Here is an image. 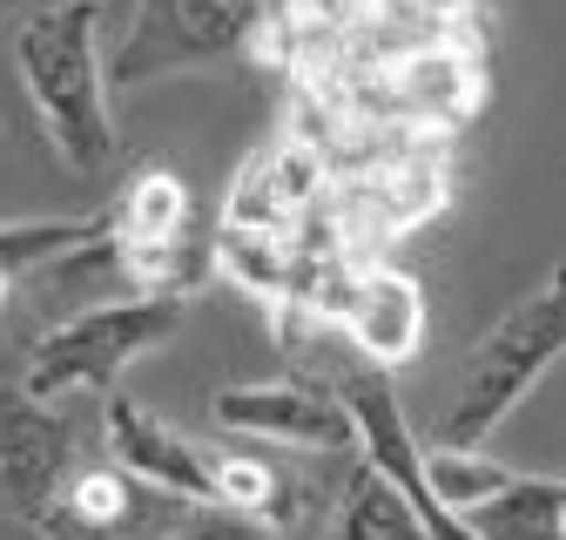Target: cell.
<instances>
[{
    "label": "cell",
    "instance_id": "1",
    "mask_svg": "<svg viewBox=\"0 0 566 540\" xmlns=\"http://www.w3.org/2000/svg\"><path fill=\"white\" fill-rule=\"evenodd\" d=\"M14 61L28 102L48 128V143L67 169H108L115 156V115H108V54H102V0H61L34 8L14 28Z\"/></svg>",
    "mask_w": 566,
    "mask_h": 540
},
{
    "label": "cell",
    "instance_id": "2",
    "mask_svg": "<svg viewBox=\"0 0 566 540\" xmlns=\"http://www.w3.org/2000/svg\"><path fill=\"white\" fill-rule=\"evenodd\" d=\"M559 359H566V263H553L546 278L472 345V359L459 372V398L446 413V446L492 439Z\"/></svg>",
    "mask_w": 566,
    "mask_h": 540
},
{
    "label": "cell",
    "instance_id": "3",
    "mask_svg": "<svg viewBox=\"0 0 566 540\" xmlns=\"http://www.w3.org/2000/svg\"><path fill=\"white\" fill-rule=\"evenodd\" d=\"M182 311H189V298H149V291H135L122 304H102V311H82V318H67V324H54V331L34 338L21 385L34 398L115 392L135 359L163 352L169 338L182 331Z\"/></svg>",
    "mask_w": 566,
    "mask_h": 540
},
{
    "label": "cell",
    "instance_id": "4",
    "mask_svg": "<svg viewBox=\"0 0 566 540\" xmlns=\"http://www.w3.org/2000/svg\"><path fill=\"white\" fill-rule=\"evenodd\" d=\"M115 257L149 298H189L217 243H196V196L169 163H149L115 202Z\"/></svg>",
    "mask_w": 566,
    "mask_h": 540
},
{
    "label": "cell",
    "instance_id": "5",
    "mask_svg": "<svg viewBox=\"0 0 566 540\" xmlns=\"http://www.w3.org/2000/svg\"><path fill=\"white\" fill-rule=\"evenodd\" d=\"M256 41V21L237 0H135L122 41L108 48V82L142 89L163 75H189V68L230 61Z\"/></svg>",
    "mask_w": 566,
    "mask_h": 540
},
{
    "label": "cell",
    "instance_id": "6",
    "mask_svg": "<svg viewBox=\"0 0 566 540\" xmlns=\"http://www.w3.org/2000/svg\"><path fill=\"white\" fill-rule=\"evenodd\" d=\"M311 318L331 324L344 345L378 372H398L424 345V291H418V278H405L398 263H378V257L331 263L317 278V291H311Z\"/></svg>",
    "mask_w": 566,
    "mask_h": 540
},
{
    "label": "cell",
    "instance_id": "7",
    "mask_svg": "<svg viewBox=\"0 0 566 540\" xmlns=\"http://www.w3.org/2000/svg\"><path fill=\"white\" fill-rule=\"evenodd\" d=\"M337 398L350 405V419H358L365 466H378L385 480L411 500V513L424 520V533H432V540H479L452 507H439L432 480H424V439L411 433V419H405V405H398L391 378H385L378 365H365L358 352H350V365L337 372Z\"/></svg>",
    "mask_w": 566,
    "mask_h": 540
},
{
    "label": "cell",
    "instance_id": "8",
    "mask_svg": "<svg viewBox=\"0 0 566 540\" xmlns=\"http://www.w3.org/2000/svg\"><path fill=\"white\" fill-rule=\"evenodd\" d=\"M88 459L75 439V419L54 413V398H34L28 385L0 392V507L41 527V513L67 494Z\"/></svg>",
    "mask_w": 566,
    "mask_h": 540
},
{
    "label": "cell",
    "instance_id": "9",
    "mask_svg": "<svg viewBox=\"0 0 566 540\" xmlns=\"http://www.w3.org/2000/svg\"><path fill=\"white\" fill-rule=\"evenodd\" d=\"M102 439H108V459L122 472H135L142 487L169 494L176 507H223V487H217V453H202L189 433H176L169 419H156L142 398L128 392H108L102 405Z\"/></svg>",
    "mask_w": 566,
    "mask_h": 540
},
{
    "label": "cell",
    "instance_id": "10",
    "mask_svg": "<svg viewBox=\"0 0 566 540\" xmlns=\"http://www.w3.org/2000/svg\"><path fill=\"white\" fill-rule=\"evenodd\" d=\"M217 419L230 433H243V439H276V446H297V453L358 446V419H350V405L337 398V385H304V378L230 385L217 398Z\"/></svg>",
    "mask_w": 566,
    "mask_h": 540
},
{
    "label": "cell",
    "instance_id": "11",
    "mask_svg": "<svg viewBox=\"0 0 566 540\" xmlns=\"http://www.w3.org/2000/svg\"><path fill=\"white\" fill-rule=\"evenodd\" d=\"M169 494L142 487L135 472H122L115 459H88L75 480H67V494L41 513V540H156V533H176L169 513H163Z\"/></svg>",
    "mask_w": 566,
    "mask_h": 540
},
{
    "label": "cell",
    "instance_id": "12",
    "mask_svg": "<svg viewBox=\"0 0 566 540\" xmlns=\"http://www.w3.org/2000/svg\"><path fill=\"white\" fill-rule=\"evenodd\" d=\"M115 250V210L102 217H28V224H0V298H8L28 270L61 263V257H88Z\"/></svg>",
    "mask_w": 566,
    "mask_h": 540
},
{
    "label": "cell",
    "instance_id": "13",
    "mask_svg": "<svg viewBox=\"0 0 566 540\" xmlns=\"http://www.w3.org/2000/svg\"><path fill=\"white\" fill-rule=\"evenodd\" d=\"M479 540H566V480H533L513 472L506 494H492L465 513Z\"/></svg>",
    "mask_w": 566,
    "mask_h": 540
},
{
    "label": "cell",
    "instance_id": "14",
    "mask_svg": "<svg viewBox=\"0 0 566 540\" xmlns=\"http://www.w3.org/2000/svg\"><path fill=\"white\" fill-rule=\"evenodd\" d=\"M324 540H432V533H424L411 500L385 480L378 466H358L344 480V494H337V513H331Z\"/></svg>",
    "mask_w": 566,
    "mask_h": 540
},
{
    "label": "cell",
    "instance_id": "15",
    "mask_svg": "<svg viewBox=\"0 0 566 540\" xmlns=\"http://www.w3.org/2000/svg\"><path fill=\"white\" fill-rule=\"evenodd\" d=\"M424 480H432L439 507H452V513L465 520L479 500H492V494L513 487V466L485 459L479 446H424Z\"/></svg>",
    "mask_w": 566,
    "mask_h": 540
},
{
    "label": "cell",
    "instance_id": "16",
    "mask_svg": "<svg viewBox=\"0 0 566 540\" xmlns=\"http://www.w3.org/2000/svg\"><path fill=\"white\" fill-rule=\"evenodd\" d=\"M169 540H270V527H263V520H243V513H230V507H202V513H189Z\"/></svg>",
    "mask_w": 566,
    "mask_h": 540
},
{
    "label": "cell",
    "instance_id": "17",
    "mask_svg": "<svg viewBox=\"0 0 566 540\" xmlns=\"http://www.w3.org/2000/svg\"><path fill=\"white\" fill-rule=\"evenodd\" d=\"M28 21V0H0V28H21Z\"/></svg>",
    "mask_w": 566,
    "mask_h": 540
},
{
    "label": "cell",
    "instance_id": "18",
    "mask_svg": "<svg viewBox=\"0 0 566 540\" xmlns=\"http://www.w3.org/2000/svg\"><path fill=\"white\" fill-rule=\"evenodd\" d=\"M237 8H243V14H250V21H263V0H237Z\"/></svg>",
    "mask_w": 566,
    "mask_h": 540
}]
</instances>
